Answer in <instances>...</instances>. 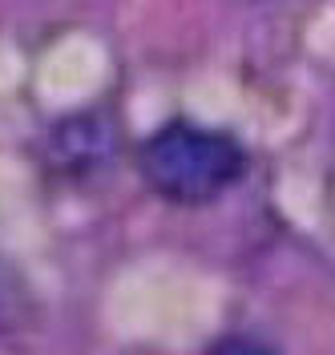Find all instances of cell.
<instances>
[{
	"label": "cell",
	"instance_id": "3",
	"mask_svg": "<svg viewBox=\"0 0 335 355\" xmlns=\"http://www.w3.org/2000/svg\"><path fill=\"white\" fill-rule=\"evenodd\" d=\"M206 355H275L267 347V343H259V339H246V335H226V339H218L214 347Z\"/></svg>",
	"mask_w": 335,
	"mask_h": 355
},
{
	"label": "cell",
	"instance_id": "2",
	"mask_svg": "<svg viewBox=\"0 0 335 355\" xmlns=\"http://www.w3.org/2000/svg\"><path fill=\"white\" fill-rule=\"evenodd\" d=\"M101 125H105L101 117H77V121L57 125V130H53V157H57V166H65V170L101 166V162L113 154V146H105V141H89V146H85V137H93Z\"/></svg>",
	"mask_w": 335,
	"mask_h": 355
},
{
	"label": "cell",
	"instance_id": "1",
	"mask_svg": "<svg viewBox=\"0 0 335 355\" xmlns=\"http://www.w3.org/2000/svg\"><path fill=\"white\" fill-rule=\"evenodd\" d=\"M141 174L166 202L198 206L226 194L246 174V150L230 133L174 121L141 146Z\"/></svg>",
	"mask_w": 335,
	"mask_h": 355
}]
</instances>
